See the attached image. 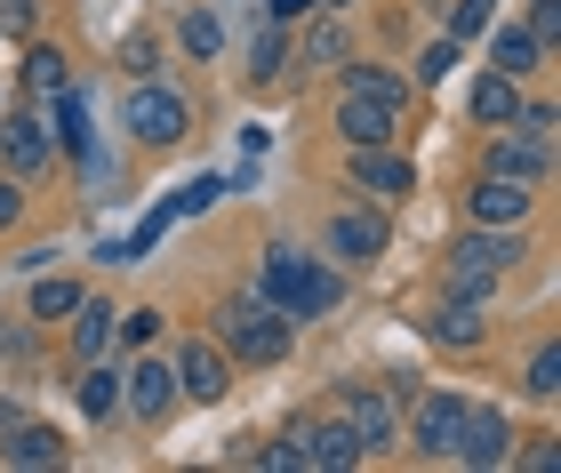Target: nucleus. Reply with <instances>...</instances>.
Here are the masks:
<instances>
[{
	"label": "nucleus",
	"instance_id": "obj_17",
	"mask_svg": "<svg viewBox=\"0 0 561 473\" xmlns=\"http://www.w3.org/2000/svg\"><path fill=\"white\" fill-rule=\"evenodd\" d=\"M425 337L442 345V354H473V345L490 337V297H442V313L425 321Z\"/></svg>",
	"mask_w": 561,
	"mask_h": 473
},
{
	"label": "nucleus",
	"instance_id": "obj_40",
	"mask_svg": "<svg viewBox=\"0 0 561 473\" xmlns=\"http://www.w3.org/2000/svg\"><path fill=\"white\" fill-rule=\"evenodd\" d=\"M9 426H24V402H9V393H0V434Z\"/></svg>",
	"mask_w": 561,
	"mask_h": 473
},
{
	"label": "nucleus",
	"instance_id": "obj_4",
	"mask_svg": "<svg viewBox=\"0 0 561 473\" xmlns=\"http://www.w3.org/2000/svg\"><path fill=\"white\" fill-rule=\"evenodd\" d=\"M121 129H129L137 153H176L193 129V105H185V89H169L161 72L152 81H137L129 96H121Z\"/></svg>",
	"mask_w": 561,
	"mask_h": 473
},
{
	"label": "nucleus",
	"instance_id": "obj_37",
	"mask_svg": "<svg viewBox=\"0 0 561 473\" xmlns=\"http://www.w3.org/2000/svg\"><path fill=\"white\" fill-rule=\"evenodd\" d=\"M33 16H41V0H0V33H33Z\"/></svg>",
	"mask_w": 561,
	"mask_h": 473
},
{
	"label": "nucleus",
	"instance_id": "obj_31",
	"mask_svg": "<svg viewBox=\"0 0 561 473\" xmlns=\"http://www.w3.org/2000/svg\"><path fill=\"white\" fill-rule=\"evenodd\" d=\"M490 16H497V0H449V9H442V33H449V41H481V33H490Z\"/></svg>",
	"mask_w": 561,
	"mask_h": 473
},
{
	"label": "nucleus",
	"instance_id": "obj_22",
	"mask_svg": "<svg viewBox=\"0 0 561 473\" xmlns=\"http://www.w3.org/2000/svg\"><path fill=\"white\" fill-rule=\"evenodd\" d=\"M481 57H490V72H514V81H529V72L546 65V48H538V33H529V24H497V16H490V48H481Z\"/></svg>",
	"mask_w": 561,
	"mask_h": 473
},
{
	"label": "nucleus",
	"instance_id": "obj_23",
	"mask_svg": "<svg viewBox=\"0 0 561 473\" xmlns=\"http://www.w3.org/2000/svg\"><path fill=\"white\" fill-rule=\"evenodd\" d=\"M65 81H72V57H65L57 41H33V48H24V65H16V89L33 96V105H48V96H57Z\"/></svg>",
	"mask_w": 561,
	"mask_h": 473
},
{
	"label": "nucleus",
	"instance_id": "obj_28",
	"mask_svg": "<svg viewBox=\"0 0 561 473\" xmlns=\"http://www.w3.org/2000/svg\"><path fill=\"white\" fill-rule=\"evenodd\" d=\"M161 305H129L121 313V330H113V354H145V345H161Z\"/></svg>",
	"mask_w": 561,
	"mask_h": 473
},
{
	"label": "nucleus",
	"instance_id": "obj_21",
	"mask_svg": "<svg viewBox=\"0 0 561 473\" xmlns=\"http://www.w3.org/2000/svg\"><path fill=\"white\" fill-rule=\"evenodd\" d=\"M522 105H529V96H522V81H514V72H481V81H473V96H466V113L481 120V129H514V120H522Z\"/></svg>",
	"mask_w": 561,
	"mask_h": 473
},
{
	"label": "nucleus",
	"instance_id": "obj_16",
	"mask_svg": "<svg viewBox=\"0 0 561 473\" xmlns=\"http://www.w3.org/2000/svg\"><path fill=\"white\" fill-rule=\"evenodd\" d=\"M297 458L313 465V473H353V465H369V450L353 441V426H345L337 409H329V417H313V426L297 434Z\"/></svg>",
	"mask_w": 561,
	"mask_h": 473
},
{
	"label": "nucleus",
	"instance_id": "obj_11",
	"mask_svg": "<svg viewBox=\"0 0 561 473\" xmlns=\"http://www.w3.org/2000/svg\"><path fill=\"white\" fill-rule=\"evenodd\" d=\"M337 137L345 145H393L401 137V120H410V105L401 96H369V89H337Z\"/></svg>",
	"mask_w": 561,
	"mask_h": 473
},
{
	"label": "nucleus",
	"instance_id": "obj_12",
	"mask_svg": "<svg viewBox=\"0 0 561 473\" xmlns=\"http://www.w3.org/2000/svg\"><path fill=\"white\" fill-rule=\"evenodd\" d=\"M48 161H57L48 120H41L33 96H24L16 113H0V169H9V177H48Z\"/></svg>",
	"mask_w": 561,
	"mask_h": 473
},
{
	"label": "nucleus",
	"instance_id": "obj_29",
	"mask_svg": "<svg viewBox=\"0 0 561 473\" xmlns=\"http://www.w3.org/2000/svg\"><path fill=\"white\" fill-rule=\"evenodd\" d=\"M337 72H345L337 89H369V96H401V105H410V81H401L393 65H353V57H345Z\"/></svg>",
	"mask_w": 561,
	"mask_h": 473
},
{
	"label": "nucleus",
	"instance_id": "obj_35",
	"mask_svg": "<svg viewBox=\"0 0 561 473\" xmlns=\"http://www.w3.org/2000/svg\"><path fill=\"white\" fill-rule=\"evenodd\" d=\"M9 226H24V177L0 169V233H9Z\"/></svg>",
	"mask_w": 561,
	"mask_h": 473
},
{
	"label": "nucleus",
	"instance_id": "obj_34",
	"mask_svg": "<svg viewBox=\"0 0 561 473\" xmlns=\"http://www.w3.org/2000/svg\"><path fill=\"white\" fill-rule=\"evenodd\" d=\"M529 33H538L546 57H561V0H529Z\"/></svg>",
	"mask_w": 561,
	"mask_h": 473
},
{
	"label": "nucleus",
	"instance_id": "obj_3",
	"mask_svg": "<svg viewBox=\"0 0 561 473\" xmlns=\"http://www.w3.org/2000/svg\"><path fill=\"white\" fill-rule=\"evenodd\" d=\"M217 345L233 354V369H280L289 361V321H280L257 289H241V297L217 305Z\"/></svg>",
	"mask_w": 561,
	"mask_h": 473
},
{
	"label": "nucleus",
	"instance_id": "obj_25",
	"mask_svg": "<svg viewBox=\"0 0 561 473\" xmlns=\"http://www.w3.org/2000/svg\"><path fill=\"white\" fill-rule=\"evenodd\" d=\"M280 65H289V24H257V41H249V89H265V81H280Z\"/></svg>",
	"mask_w": 561,
	"mask_h": 473
},
{
	"label": "nucleus",
	"instance_id": "obj_8",
	"mask_svg": "<svg viewBox=\"0 0 561 473\" xmlns=\"http://www.w3.org/2000/svg\"><path fill=\"white\" fill-rule=\"evenodd\" d=\"M321 249H329L337 265H377V257L393 249V217L377 209V201H353V209H337V217L321 226Z\"/></svg>",
	"mask_w": 561,
	"mask_h": 473
},
{
	"label": "nucleus",
	"instance_id": "obj_9",
	"mask_svg": "<svg viewBox=\"0 0 561 473\" xmlns=\"http://www.w3.org/2000/svg\"><path fill=\"white\" fill-rule=\"evenodd\" d=\"M345 185L362 193V201L393 209V201H410V193H417V169L401 161L393 145H353V161H345Z\"/></svg>",
	"mask_w": 561,
	"mask_h": 473
},
{
	"label": "nucleus",
	"instance_id": "obj_38",
	"mask_svg": "<svg viewBox=\"0 0 561 473\" xmlns=\"http://www.w3.org/2000/svg\"><path fill=\"white\" fill-rule=\"evenodd\" d=\"M0 361H33V337H24L16 321H0Z\"/></svg>",
	"mask_w": 561,
	"mask_h": 473
},
{
	"label": "nucleus",
	"instance_id": "obj_6",
	"mask_svg": "<svg viewBox=\"0 0 561 473\" xmlns=\"http://www.w3.org/2000/svg\"><path fill=\"white\" fill-rule=\"evenodd\" d=\"M169 369H176V402H193V409H217L225 393H233V354H225L217 337H176V354H169Z\"/></svg>",
	"mask_w": 561,
	"mask_h": 473
},
{
	"label": "nucleus",
	"instance_id": "obj_15",
	"mask_svg": "<svg viewBox=\"0 0 561 473\" xmlns=\"http://www.w3.org/2000/svg\"><path fill=\"white\" fill-rule=\"evenodd\" d=\"M553 137H529V129H490L481 145V169H497V177H522V185H546L553 177Z\"/></svg>",
	"mask_w": 561,
	"mask_h": 473
},
{
	"label": "nucleus",
	"instance_id": "obj_26",
	"mask_svg": "<svg viewBox=\"0 0 561 473\" xmlns=\"http://www.w3.org/2000/svg\"><path fill=\"white\" fill-rule=\"evenodd\" d=\"M81 297H89V281H72V273H57V281H41L33 297H24V313H33L41 330H57V321H65L72 305H81Z\"/></svg>",
	"mask_w": 561,
	"mask_h": 473
},
{
	"label": "nucleus",
	"instance_id": "obj_36",
	"mask_svg": "<svg viewBox=\"0 0 561 473\" xmlns=\"http://www.w3.org/2000/svg\"><path fill=\"white\" fill-rule=\"evenodd\" d=\"M313 9H329V16H345L353 0H273V16H280V24H297V16H313Z\"/></svg>",
	"mask_w": 561,
	"mask_h": 473
},
{
	"label": "nucleus",
	"instance_id": "obj_14",
	"mask_svg": "<svg viewBox=\"0 0 561 473\" xmlns=\"http://www.w3.org/2000/svg\"><path fill=\"white\" fill-rule=\"evenodd\" d=\"M529 209H538V185H522V177L481 169V177L466 185V217L473 226H529Z\"/></svg>",
	"mask_w": 561,
	"mask_h": 473
},
{
	"label": "nucleus",
	"instance_id": "obj_39",
	"mask_svg": "<svg viewBox=\"0 0 561 473\" xmlns=\"http://www.w3.org/2000/svg\"><path fill=\"white\" fill-rule=\"evenodd\" d=\"M514 458H522L529 473H553V465H561V450H553V434H546V441H529V450H514Z\"/></svg>",
	"mask_w": 561,
	"mask_h": 473
},
{
	"label": "nucleus",
	"instance_id": "obj_27",
	"mask_svg": "<svg viewBox=\"0 0 561 473\" xmlns=\"http://www.w3.org/2000/svg\"><path fill=\"white\" fill-rule=\"evenodd\" d=\"M176 48H185V65H217L225 57V24L209 9H185V24H176Z\"/></svg>",
	"mask_w": 561,
	"mask_h": 473
},
{
	"label": "nucleus",
	"instance_id": "obj_2",
	"mask_svg": "<svg viewBox=\"0 0 561 473\" xmlns=\"http://www.w3.org/2000/svg\"><path fill=\"white\" fill-rule=\"evenodd\" d=\"M522 226H466L442 249V297H497L505 273L522 265Z\"/></svg>",
	"mask_w": 561,
	"mask_h": 473
},
{
	"label": "nucleus",
	"instance_id": "obj_13",
	"mask_svg": "<svg viewBox=\"0 0 561 473\" xmlns=\"http://www.w3.org/2000/svg\"><path fill=\"white\" fill-rule=\"evenodd\" d=\"M457 426H466V393H425V402L401 417V441H410L425 465H442L457 450Z\"/></svg>",
	"mask_w": 561,
	"mask_h": 473
},
{
	"label": "nucleus",
	"instance_id": "obj_33",
	"mask_svg": "<svg viewBox=\"0 0 561 473\" xmlns=\"http://www.w3.org/2000/svg\"><path fill=\"white\" fill-rule=\"evenodd\" d=\"M161 65H169L161 57V33H129V41H121V72H129V81H152Z\"/></svg>",
	"mask_w": 561,
	"mask_h": 473
},
{
	"label": "nucleus",
	"instance_id": "obj_18",
	"mask_svg": "<svg viewBox=\"0 0 561 473\" xmlns=\"http://www.w3.org/2000/svg\"><path fill=\"white\" fill-rule=\"evenodd\" d=\"M113 330H121V305H113V297H81V305L65 313L72 361H105V354H113Z\"/></svg>",
	"mask_w": 561,
	"mask_h": 473
},
{
	"label": "nucleus",
	"instance_id": "obj_24",
	"mask_svg": "<svg viewBox=\"0 0 561 473\" xmlns=\"http://www.w3.org/2000/svg\"><path fill=\"white\" fill-rule=\"evenodd\" d=\"M297 57L313 65V72H329V65H345V57H353V33H345V16H329V9H313V24H305V41H297Z\"/></svg>",
	"mask_w": 561,
	"mask_h": 473
},
{
	"label": "nucleus",
	"instance_id": "obj_20",
	"mask_svg": "<svg viewBox=\"0 0 561 473\" xmlns=\"http://www.w3.org/2000/svg\"><path fill=\"white\" fill-rule=\"evenodd\" d=\"M72 409L89 417V426H113L121 417V361H81V378H72Z\"/></svg>",
	"mask_w": 561,
	"mask_h": 473
},
{
	"label": "nucleus",
	"instance_id": "obj_7",
	"mask_svg": "<svg viewBox=\"0 0 561 473\" xmlns=\"http://www.w3.org/2000/svg\"><path fill=\"white\" fill-rule=\"evenodd\" d=\"M329 409L353 426V441H362L369 458L401 441V385H337V393H329Z\"/></svg>",
	"mask_w": 561,
	"mask_h": 473
},
{
	"label": "nucleus",
	"instance_id": "obj_1",
	"mask_svg": "<svg viewBox=\"0 0 561 473\" xmlns=\"http://www.w3.org/2000/svg\"><path fill=\"white\" fill-rule=\"evenodd\" d=\"M257 297L289 321V330H305V321H321V313L345 305V273L329 257H297L289 241H273L265 249V273H257Z\"/></svg>",
	"mask_w": 561,
	"mask_h": 473
},
{
	"label": "nucleus",
	"instance_id": "obj_10",
	"mask_svg": "<svg viewBox=\"0 0 561 473\" xmlns=\"http://www.w3.org/2000/svg\"><path fill=\"white\" fill-rule=\"evenodd\" d=\"M514 417L505 409H473L466 402V426H457V450H449V465H473V473H497V465H514Z\"/></svg>",
	"mask_w": 561,
	"mask_h": 473
},
{
	"label": "nucleus",
	"instance_id": "obj_19",
	"mask_svg": "<svg viewBox=\"0 0 561 473\" xmlns=\"http://www.w3.org/2000/svg\"><path fill=\"white\" fill-rule=\"evenodd\" d=\"M65 434L57 426H41V417H24V426L0 434V465H16V473H41V465H65Z\"/></svg>",
	"mask_w": 561,
	"mask_h": 473
},
{
	"label": "nucleus",
	"instance_id": "obj_30",
	"mask_svg": "<svg viewBox=\"0 0 561 473\" xmlns=\"http://www.w3.org/2000/svg\"><path fill=\"white\" fill-rule=\"evenodd\" d=\"M522 393L529 402H561V345L546 337L538 354H529V378H522Z\"/></svg>",
	"mask_w": 561,
	"mask_h": 473
},
{
	"label": "nucleus",
	"instance_id": "obj_32",
	"mask_svg": "<svg viewBox=\"0 0 561 473\" xmlns=\"http://www.w3.org/2000/svg\"><path fill=\"white\" fill-rule=\"evenodd\" d=\"M457 57H466V41H449V33H433V41L417 48V81H433V89H442V81H449V72H457Z\"/></svg>",
	"mask_w": 561,
	"mask_h": 473
},
{
	"label": "nucleus",
	"instance_id": "obj_5",
	"mask_svg": "<svg viewBox=\"0 0 561 473\" xmlns=\"http://www.w3.org/2000/svg\"><path fill=\"white\" fill-rule=\"evenodd\" d=\"M121 409H129V426H145V434H161L169 417H176V369L152 354H121Z\"/></svg>",
	"mask_w": 561,
	"mask_h": 473
}]
</instances>
